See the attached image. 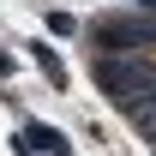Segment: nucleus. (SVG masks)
Returning a JSON list of instances; mask_svg holds the SVG:
<instances>
[{
	"label": "nucleus",
	"instance_id": "obj_1",
	"mask_svg": "<svg viewBox=\"0 0 156 156\" xmlns=\"http://www.w3.org/2000/svg\"><path fill=\"white\" fill-rule=\"evenodd\" d=\"M144 66H150V78H156V42H144Z\"/></svg>",
	"mask_w": 156,
	"mask_h": 156
}]
</instances>
